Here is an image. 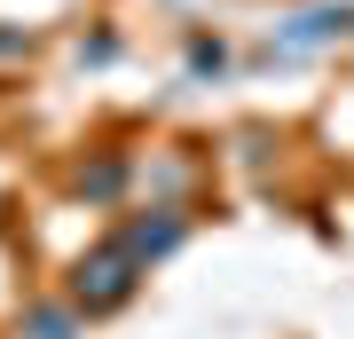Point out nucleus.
<instances>
[{
	"mask_svg": "<svg viewBox=\"0 0 354 339\" xmlns=\"http://www.w3.org/2000/svg\"><path fill=\"white\" fill-rule=\"evenodd\" d=\"M32 339H64V315H32Z\"/></svg>",
	"mask_w": 354,
	"mask_h": 339,
	"instance_id": "f03ea898",
	"label": "nucleus"
},
{
	"mask_svg": "<svg viewBox=\"0 0 354 339\" xmlns=\"http://www.w3.org/2000/svg\"><path fill=\"white\" fill-rule=\"evenodd\" d=\"M134 268H142V261H134V252L111 237V245L95 252V261H79V284H71V292H79L87 308H118V300H127V284H134Z\"/></svg>",
	"mask_w": 354,
	"mask_h": 339,
	"instance_id": "f257e3e1",
	"label": "nucleus"
}]
</instances>
